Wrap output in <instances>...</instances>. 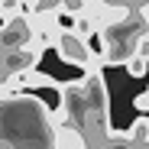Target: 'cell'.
<instances>
[{
    "label": "cell",
    "instance_id": "obj_1",
    "mask_svg": "<svg viewBox=\"0 0 149 149\" xmlns=\"http://www.w3.org/2000/svg\"><path fill=\"white\" fill-rule=\"evenodd\" d=\"M52 45H55V52L62 55V62H68V65H78V68H94V65H101L97 55L91 52L88 39H81L78 33H58Z\"/></svg>",
    "mask_w": 149,
    "mask_h": 149
},
{
    "label": "cell",
    "instance_id": "obj_2",
    "mask_svg": "<svg viewBox=\"0 0 149 149\" xmlns=\"http://www.w3.org/2000/svg\"><path fill=\"white\" fill-rule=\"evenodd\" d=\"M33 39H36V33H33L29 16H16V19H10L7 26L0 29V45H3V52H19V49H29Z\"/></svg>",
    "mask_w": 149,
    "mask_h": 149
},
{
    "label": "cell",
    "instance_id": "obj_3",
    "mask_svg": "<svg viewBox=\"0 0 149 149\" xmlns=\"http://www.w3.org/2000/svg\"><path fill=\"white\" fill-rule=\"evenodd\" d=\"M36 65H39V55H33L29 49H19V52H3V55H0V68H3V74L33 71Z\"/></svg>",
    "mask_w": 149,
    "mask_h": 149
},
{
    "label": "cell",
    "instance_id": "obj_4",
    "mask_svg": "<svg viewBox=\"0 0 149 149\" xmlns=\"http://www.w3.org/2000/svg\"><path fill=\"white\" fill-rule=\"evenodd\" d=\"M52 149H88V143H84V136L74 127H55Z\"/></svg>",
    "mask_w": 149,
    "mask_h": 149
},
{
    "label": "cell",
    "instance_id": "obj_5",
    "mask_svg": "<svg viewBox=\"0 0 149 149\" xmlns=\"http://www.w3.org/2000/svg\"><path fill=\"white\" fill-rule=\"evenodd\" d=\"M127 139H133V143H149V117H146V113H139V117L133 120V127L127 130Z\"/></svg>",
    "mask_w": 149,
    "mask_h": 149
},
{
    "label": "cell",
    "instance_id": "obj_6",
    "mask_svg": "<svg viewBox=\"0 0 149 149\" xmlns=\"http://www.w3.org/2000/svg\"><path fill=\"white\" fill-rule=\"evenodd\" d=\"M0 16H3V19L26 16V3H23V0H0Z\"/></svg>",
    "mask_w": 149,
    "mask_h": 149
},
{
    "label": "cell",
    "instance_id": "obj_7",
    "mask_svg": "<svg viewBox=\"0 0 149 149\" xmlns=\"http://www.w3.org/2000/svg\"><path fill=\"white\" fill-rule=\"evenodd\" d=\"M123 65H127L130 78H143V74H146V68H149V62H146V58H139V55H130Z\"/></svg>",
    "mask_w": 149,
    "mask_h": 149
},
{
    "label": "cell",
    "instance_id": "obj_8",
    "mask_svg": "<svg viewBox=\"0 0 149 149\" xmlns=\"http://www.w3.org/2000/svg\"><path fill=\"white\" fill-rule=\"evenodd\" d=\"M133 104H136V110H149V91H146V94H139Z\"/></svg>",
    "mask_w": 149,
    "mask_h": 149
},
{
    "label": "cell",
    "instance_id": "obj_9",
    "mask_svg": "<svg viewBox=\"0 0 149 149\" xmlns=\"http://www.w3.org/2000/svg\"><path fill=\"white\" fill-rule=\"evenodd\" d=\"M7 23H10V19H3V16H0V29H3V26H7Z\"/></svg>",
    "mask_w": 149,
    "mask_h": 149
},
{
    "label": "cell",
    "instance_id": "obj_10",
    "mask_svg": "<svg viewBox=\"0 0 149 149\" xmlns=\"http://www.w3.org/2000/svg\"><path fill=\"white\" fill-rule=\"evenodd\" d=\"M0 55H3V45H0Z\"/></svg>",
    "mask_w": 149,
    "mask_h": 149
}]
</instances>
